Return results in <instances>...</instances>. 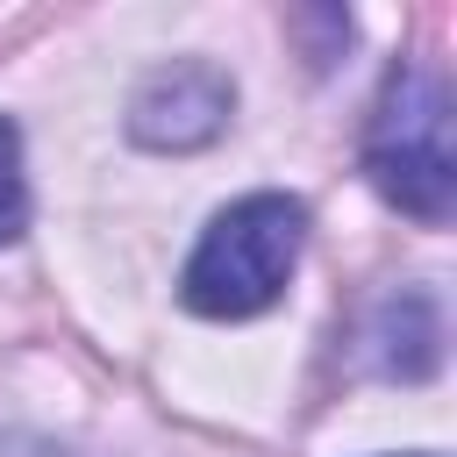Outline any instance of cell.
Returning a JSON list of instances; mask_svg holds the SVG:
<instances>
[{
  "label": "cell",
  "instance_id": "obj_5",
  "mask_svg": "<svg viewBox=\"0 0 457 457\" xmlns=\"http://www.w3.org/2000/svg\"><path fill=\"white\" fill-rule=\"evenodd\" d=\"M0 457H64V450H50L36 436H0Z\"/></svg>",
  "mask_w": 457,
  "mask_h": 457
},
{
  "label": "cell",
  "instance_id": "obj_1",
  "mask_svg": "<svg viewBox=\"0 0 457 457\" xmlns=\"http://www.w3.org/2000/svg\"><path fill=\"white\" fill-rule=\"evenodd\" d=\"M300 243H307V207L293 193H243L200 228L179 271V300L207 321H250L286 293Z\"/></svg>",
  "mask_w": 457,
  "mask_h": 457
},
{
  "label": "cell",
  "instance_id": "obj_3",
  "mask_svg": "<svg viewBox=\"0 0 457 457\" xmlns=\"http://www.w3.org/2000/svg\"><path fill=\"white\" fill-rule=\"evenodd\" d=\"M236 114V86L228 71L200 64V57H179V64H157L136 100H129V136L143 150H200L228 129Z\"/></svg>",
  "mask_w": 457,
  "mask_h": 457
},
{
  "label": "cell",
  "instance_id": "obj_2",
  "mask_svg": "<svg viewBox=\"0 0 457 457\" xmlns=\"http://www.w3.org/2000/svg\"><path fill=\"white\" fill-rule=\"evenodd\" d=\"M364 171L371 186L414 214V221H450L457 207V150H450V86L428 64H400L371 107L364 129Z\"/></svg>",
  "mask_w": 457,
  "mask_h": 457
},
{
  "label": "cell",
  "instance_id": "obj_4",
  "mask_svg": "<svg viewBox=\"0 0 457 457\" xmlns=\"http://www.w3.org/2000/svg\"><path fill=\"white\" fill-rule=\"evenodd\" d=\"M29 228V179H21V129L0 114V243Z\"/></svg>",
  "mask_w": 457,
  "mask_h": 457
}]
</instances>
